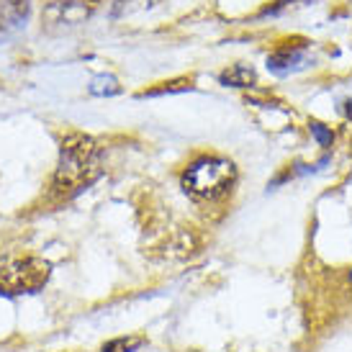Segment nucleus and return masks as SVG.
I'll use <instances>...</instances> for the list:
<instances>
[{
  "label": "nucleus",
  "instance_id": "1",
  "mask_svg": "<svg viewBox=\"0 0 352 352\" xmlns=\"http://www.w3.org/2000/svg\"><path fill=\"white\" fill-rule=\"evenodd\" d=\"M100 175V147L85 134H69L62 142L59 162L52 180V193L59 201L78 196Z\"/></svg>",
  "mask_w": 352,
  "mask_h": 352
},
{
  "label": "nucleus",
  "instance_id": "2",
  "mask_svg": "<svg viewBox=\"0 0 352 352\" xmlns=\"http://www.w3.org/2000/svg\"><path fill=\"white\" fill-rule=\"evenodd\" d=\"M236 183V167L224 157H201L183 173V190L196 201H219Z\"/></svg>",
  "mask_w": 352,
  "mask_h": 352
},
{
  "label": "nucleus",
  "instance_id": "3",
  "mask_svg": "<svg viewBox=\"0 0 352 352\" xmlns=\"http://www.w3.org/2000/svg\"><path fill=\"white\" fill-rule=\"evenodd\" d=\"M50 263L41 257H16L0 267V291L34 294L50 280Z\"/></svg>",
  "mask_w": 352,
  "mask_h": 352
},
{
  "label": "nucleus",
  "instance_id": "4",
  "mask_svg": "<svg viewBox=\"0 0 352 352\" xmlns=\"http://www.w3.org/2000/svg\"><path fill=\"white\" fill-rule=\"evenodd\" d=\"M98 8V0H52L44 10L47 29H69L88 21Z\"/></svg>",
  "mask_w": 352,
  "mask_h": 352
},
{
  "label": "nucleus",
  "instance_id": "5",
  "mask_svg": "<svg viewBox=\"0 0 352 352\" xmlns=\"http://www.w3.org/2000/svg\"><path fill=\"white\" fill-rule=\"evenodd\" d=\"M309 52H306V44H280L278 50L267 57V69L275 72V75H291L296 69H303L309 65Z\"/></svg>",
  "mask_w": 352,
  "mask_h": 352
},
{
  "label": "nucleus",
  "instance_id": "6",
  "mask_svg": "<svg viewBox=\"0 0 352 352\" xmlns=\"http://www.w3.org/2000/svg\"><path fill=\"white\" fill-rule=\"evenodd\" d=\"M29 6V0H0V36L26 21Z\"/></svg>",
  "mask_w": 352,
  "mask_h": 352
},
{
  "label": "nucleus",
  "instance_id": "7",
  "mask_svg": "<svg viewBox=\"0 0 352 352\" xmlns=\"http://www.w3.org/2000/svg\"><path fill=\"white\" fill-rule=\"evenodd\" d=\"M219 80H221V85H226V88H252L254 82H257V75L247 65H232V67H226L219 75Z\"/></svg>",
  "mask_w": 352,
  "mask_h": 352
},
{
  "label": "nucleus",
  "instance_id": "8",
  "mask_svg": "<svg viewBox=\"0 0 352 352\" xmlns=\"http://www.w3.org/2000/svg\"><path fill=\"white\" fill-rule=\"evenodd\" d=\"M186 90H193V80L177 78V80H170V82H157L155 88L142 90L139 98H155V96H165V93H186Z\"/></svg>",
  "mask_w": 352,
  "mask_h": 352
},
{
  "label": "nucleus",
  "instance_id": "9",
  "mask_svg": "<svg viewBox=\"0 0 352 352\" xmlns=\"http://www.w3.org/2000/svg\"><path fill=\"white\" fill-rule=\"evenodd\" d=\"M157 0H113V8H111V19H124L139 10L155 8Z\"/></svg>",
  "mask_w": 352,
  "mask_h": 352
},
{
  "label": "nucleus",
  "instance_id": "10",
  "mask_svg": "<svg viewBox=\"0 0 352 352\" xmlns=\"http://www.w3.org/2000/svg\"><path fill=\"white\" fill-rule=\"evenodd\" d=\"M144 344V337H116L111 342L103 344V352H137Z\"/></svg>",
  "mask_w": 352,
  "mask_h": 352
},
{
  "label": "nucleus",
  "instance_id": "11",
  "mask_svg": "<svg viewBox=\"0 0 352 352\" xmlns=\"http://www.w3.org/2000/svg\"><path fill=\"white\" fill-rule=\"evenodd\" d=\"M118 80L113 75H98V78L90 82V93L93 96H116L118 93Z\"/></svg>",
  "mask_w": 352,
  "mask_h": 352
},
{
  "label": "nucleus",
  "instance_id": "12",
  "mask_svg": "<svg viewBox=\"0 0 352 352\" xmlns=\"http://www.w3.org/2000/svg\"><path fill=\"white\" fill-rule=\"evenodd\" d=\"M309 131H311L314 139H316V142H319L322 147H332L334 134L327 126H324V124H319V121H311V124H309Z\"/></svg>",
  "mask_w": 352,
  "mask_h": 352
},
{
  "label": "nucleus",
  "instance_id": "13",
  "mask_svg": "<svg viewBox=\"0 0 352 352\" xmlns=\"http://www.w3.org/2000/svg\"><path fill=\"white\" fill-rule=\"evenodd\" d=\"M291 3H296V0H278L273 8H267L265 13H275V10H280V8H285V6H291ZM303 3H309V0H303Z\"/></svg>",
  "mask_w": 352,
  "mask_h": 352
}]
</instances>
